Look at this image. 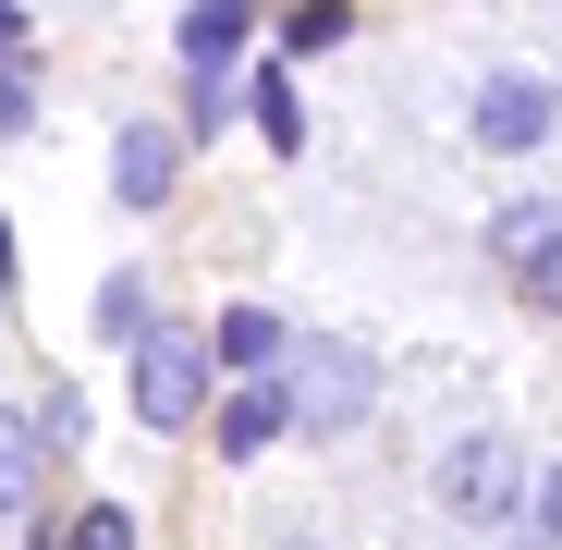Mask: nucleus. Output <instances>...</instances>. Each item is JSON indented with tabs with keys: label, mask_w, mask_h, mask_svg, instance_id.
Wrapping results in <instances>:
<instances>
[{
	"label": "nucleus",
	"mask_w": 562,
	"mask_h": 550,
	"mask_svg": "<svg viewBox=\"0 0 562 550\" xmlns=\"http://www.w3.org/2000/svg\"><path fill=\"white\" fill-rule=\"evenodd\" d=\"M135 416L147 428H196L209 416V343L196 330H159V318L135 330Z\"/></svg>",
	"instance_id": "f257e3e1"
},
{
	"label": "nucleus",
	"mask_w": 562,
	"mask_h": 550,
	"mask_svg": "<svg viewBox=\"0 0 562 550\" xmlns=\"http://www.w3.org/2000/svg\"><path fill=\"white\" fill-rule=\"evenodd\" d=\"M514 502H526V452H514L502 428H477V440L440 452V514H464V526H514Z\"/></svg>",
	"instance_id": "f03ea898"
},
{
	"label": "nucleus",
	"mask_w": 562,
	"mask_h": 550,
	"mask_svg": "<svg viewBox=\"0 0 562 550\" xmlns=\"http://www.w3.org/2000/svg\"><path fill=\"white\" fill-rule=\"evenodd\" d=\"M294 428H318V440H342V428H367V404H380V380H367V355L355 343H306V367H294Z\"/></svg>",
	"instance_id": "7ed1b4c3"
},
{
	"label": "nucleus",
	"mask_w": 562,
	"mask_h": 550,
	"mask_svg": "<svg viewBox=\"0 0 562 550\" xmlns=\"http://www.w3.org/2000/svg\"><path fill=\"white\" fill-rule=\"evenodd\" d=\"M477 147H502V159H538L550 147V86L538 74H490L477 86Z\"/></svg>",
	"instance_id": "20e7f679"
},
{
	"label": "nucleus",
	"mask_w": 562,
	"mask_h": 550,
	"mask_svg": "<svg viewBox=\"0 0 562 550\" xmlns=\"http://www.w3.org/2000/svg\"><path fill=\"white\" fill-rule=\"evenodd\" d=\"M111 183H123V209H171V183H183V123H123Z\"/></svg>",
	"instance_id": "39448f33"
},
{
	"label": "nucleus",
	"mask_w": 562,
	"mask_h": 550,
	"mask_svg": "<svg viewBox=\"0 0 562 550\" xmlns=\"http://www.w3.org/2000/svg\"><path fill=\"white\" fill-rule=\"evenodd\" d=\"M294 428V404H281L269 367H233V404H221V465H257V452Z\"/></svg>",
	"instance_id": "423d86ee"
},
{
	"label": "nucleus",
	"mask_w": 562,
	"mask_h": 550,
	"mask_svg": "<svg viewBox=\"0 0 562 550\" xmlns=\"http://www.w3.org/2000/svg\"><path fill=\"white\" fill-rule=\"evenodd\" d=\"M550 233H562V221H550V197H526V209L502 221V269H514V294H526L538 318H550V294H562V282H550Z\"/></svg>",
	"instance_id": "0eeeda50"
},
{
	"label": "nucleus",
	"mask_w": 562,
	"mask_h": 550,
	"mask_svg": "<svg viewBox=\"0 0 562 550\" xmlns=\"http://www.w3.org/2000/svg\"><path fill=\"white\" fill-rule=\"evenodd\" d=\"M37 478H49V428L0 416V526H25V514H37Z\"/></svg>",
	"instance_id": "6e6552de"
},
{
	"label": "nucleus",
	"mask_w": 562,
	"mask_h": 550,
	"mask_svg": "<svg viewBox=\"0 0 562 550\" xmlns=\"http://www.w3.org/2000/svg\"><path fill=\"white\" fill-rule=\"evenodd\" d=\"M233 367H281V318H269V306H233V318H221L209 380H233Z\"/></svg>",
	"instance_id": "1a4fd4ad"
},
{
	"label": "nucleus",
	"mask_w": 562,
	"mask_h": 550,
	"mask_svg": "<svg viewBox=\"0 0 562 550\" xmlns=\"http://www.w3.org/2000/svg\"><path fill=\"white\" fill-rule=\"evenodd\" d=\"M245 25H257V0H196V13H183V61H233Z\"/></svg>",
	"instance_id": "9d476101"
},
{
	"label": "nucleus",
	"mask_w": 562,
	"mask_h": 550,
	"mask_svg": "<svg viewBox=\"0 0 562 550\" xmlns=\"http://www.w3.org/2000/svg\"><path fill=\"white\" fill-rule=\"evenodd\" d=\"M61 538L74 550H135V514L123 502H86V514H61Z\"/></svg>",
	"instance_id": "9b49d317"
},
{
	"label": "nucleus",
	"mask_w": 562,
	"mask_h": 550,
	"mask_svg": "<svg viewBox=\"0 0 562 550\" xmlns=\"http://www.w3.org/2000/svg\"><path fill=\"white\" fill-rule=\"evenodd\" d=\"M147 318H159V306H147V282H135V269H123V282H99V330H111V343H135Z\"/></svg>",
	"instance_id": "f8f14e48"
},
{
	"label": "nucleus",
	"mask_w": 562,
	"mask_h": 550,
	"mask_svg": "<svg viewBox=\"0 0 562 550\" xmlns=\"http://www.w3.org/2000/svg\"><path fill=\"white\" fill-rule=\"evenodd\" d=\"M221 111H233V86H221V61H196L183 74V135H221Z\"/></svg>",
	"instance_id": "ddd939ff"
},
{
	"label": "nucleus",
	"mask_w": 562,
	"mask_h": 550,
	"mask_svg": "<svg viewBox=\"0 0 562 550\" xmlns=\"http://www.w3.org/2000/svg\"><path fill=\"white\" fill-rule=\"evenodd\" d=\"M25 123H37V86H25V61H13V49H0V147H13Z\"/></svg>",
	"instance_id": "4468645a"
},
{
	"label": "nucleus",
	"mask_w": 562,
	"mask_h": 550,
	"mask_svg": "<svg viewBox=\"0 0 562 550\" xmlns=\"http://www.w3.org/2000/svg\"><path fill=\"white\" fill-rule=\"evenodd\" d=\"M342 25H355V13H342V0H306V13H294V49L318 61V49H342Z\"/></svg>",
	"instance_id": "2eb2a0df"
},
{
	"label": "nucleus",
	"mask_w": 562,
	"mask_h": 550,
	"mask_svg": "<svg viewBox=\"0 0 562 550\" xmlns=\"http://www.w3.org/2000/svg\"><path fill=\"white\" fill-rule=\"evenodd\" d=\"M0 49H25V13H13V0H0Z\"/></svg>",
	"instance_id": "dca6fc26"
},
{
	"label": "nucleus",
	"mask_w": 562,
	"mask_h": 550,
	"mask_svg": "<svg viewBox=\"0 0 562 550\" xmlns=\"http://www.w3.org/2000/svg\"><path fill=\"white\" fill-rule=\"evenodd\" d=\"M0 294H13V221H0Z\"/></svg>",
	"instance_id": "f3484780"
}]
</instances>
